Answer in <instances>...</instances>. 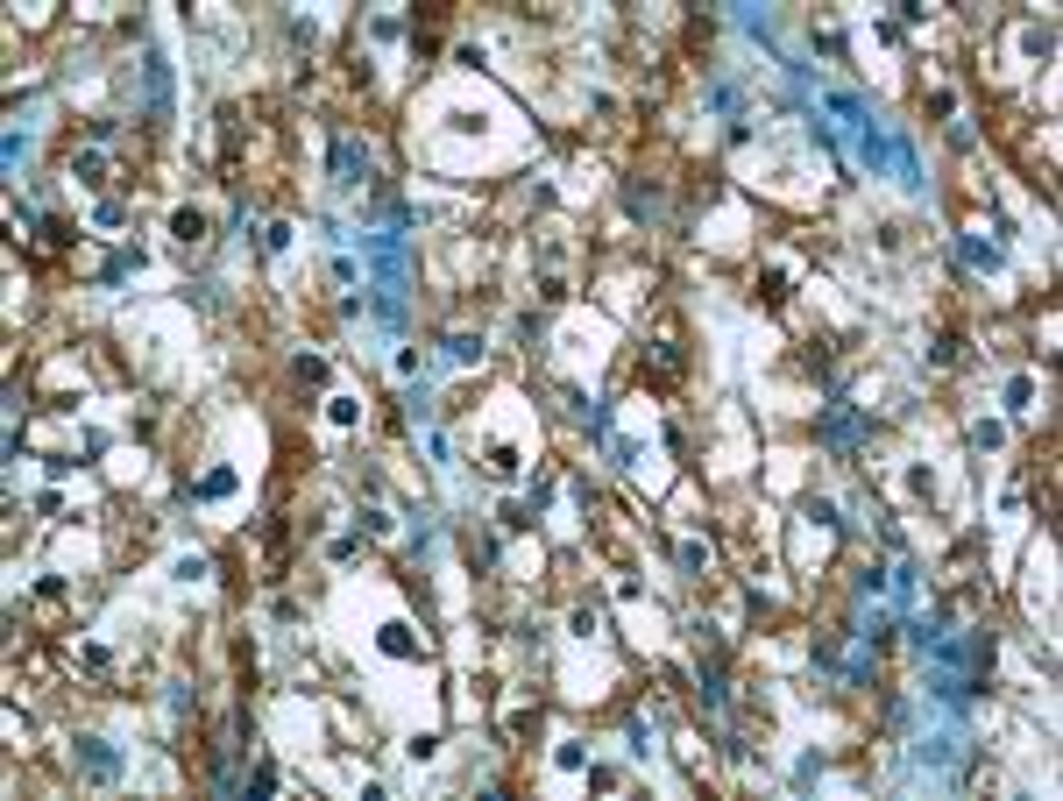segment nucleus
Returning a JSON list of instances; mask_svg holds the SVG:
<instances>
[{
  "label": "nucleus",
  "instance_id": "f257e3e1",
  "mask_svg": "<svg viewBox=\"0 0 1063 801\" xmlns=\"http://www.w3.org/2000/svg\"><path fill=\"white\" fill-rule=\"evenodd\" d=\"M334 171H341V185H362V178H369V156L355 149V135L334 142Z\"/></svg>",
  "mask_w": 1063,
  "mask_h": 801
},
{
  "label": "nucleus",
  "instance_id": "f03ea898",
  "mask_svg": "<svg viewBox=\"0 0 1063 801\" xmlns=\"http://www.w3.org/2000/svg\"><path fill=\"white\" fill-rule=\"evenodd\" d=\"M823 440H830V447H851V440H858V419H851V405H830V412H823Z\"/></svg>",
  "mask_w": 1063,
  "mask_h": 801
},
{
  "label": "nucleus",
  "instance_id": "7ed1b4c3",
  "mask_svg": "<svg viewBox=\"0 0 1063 801\" xmlns=\"http://www.w3.org/2000/svg\"><path fill=\"white\" fill-rule=\"evenodd\" d=\"M86 773H100V780H107V773H114V752H107V745H100V738H86Z\"/></svg>",
  "mask_w": 1063,
  "mask_h": 801
}]
</instances>
